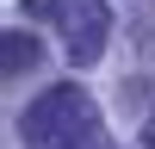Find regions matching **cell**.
I'll use <instances>...</instances> for the list:
<instances>
[{"label": "cell", "mask_w": 155, "mask_h": 149, "mask_svg": "<svg viewBox=\"0 0 155 149\" xmlns=\"http://www.w3.org/2000/svg\"><path fill=\"white\" fill-rule=\"evenodd\" d=\"M25 149H93L99 143V106L74 81H56L19 112Z\"/></svg>", "instance_id": "6da1fadb"}, {"label": "cell", "mask_w": 155, "mask_h": 149, "mask_svg": "<svg viewBox=\"0 0 155 149\" xmlns=\"http://www.w3.org/2000/svg\"><path fill=\"white\" fill-rule=\"evenodd\" d=\"M25 19L56 25V31H62V50H68V62H74V68L99 62V50H106V31H112L106 0H25Z\"/></svg>", "instance_id": "7a4b0ae2"}, {"label": "cell", "mask_w": 155, "mask_h": 149, "mask_svg": "<svg viewBox=\"0 0 155 149\" xmlns=\"http://www.w3.org/2000/svg\"><path fill=\"white\" fill-rule=\"evenodd\" d=\"M37 62H44V50H37L31 31H6V81H19V74H31Z\"/></svg>", "instance_id": "3957f363"}, {"label": "cell", "mask_w": 155, "mask_h": 149, "mask_svg": "<svg viewBox=\"0 0 155 149\" xmlns=\"http://www.w3.org/2000/svg\"><path fill=\"white\" fill-rule=\"evenodd\" d=\"M143 143H149V149H155V118H149V124H143Z\"/></svg>", "instance_id": "277c9868"}]
</instances>
